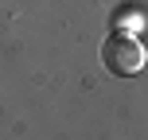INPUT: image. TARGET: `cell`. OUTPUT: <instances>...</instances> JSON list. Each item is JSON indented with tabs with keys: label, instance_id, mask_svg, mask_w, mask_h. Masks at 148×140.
I'll use <instances>...</instances> for the list:
<instances>
[{
	"label": "cell",
	"instance_id": "6da1fadb",
	"mask_svg": "<svg viewBox=\"0 0 148 140\" xmlns=\"http://www.w3.org/2000/svg\"><path fill=\"white\" fill-rule=\"evenodd\" d=\"M101 62L117 74V78H133V74H140V70L148 66V51H144V43H140L136 35L117 31V35L105 39V47H101Z\"/></svg>",
	"mask_w": 148,
	"mask_h": 140
},
{
	"label": "cell",
	"instance_id": "7a4b0ae2",
	"mask_svg": "<svg viewBox=\"0 0 148 140\" xmlns=\"http://www.w3.org/2000/svg\"><path fill=\"white\" fill-rule=\"evenodd\" d=\"M117 27H121V31H140V27H144V16H140V12H121V16H117Z\"/></svg>",
	"mask_w": 148,
	"mask_h": 140
}]
</instances>
